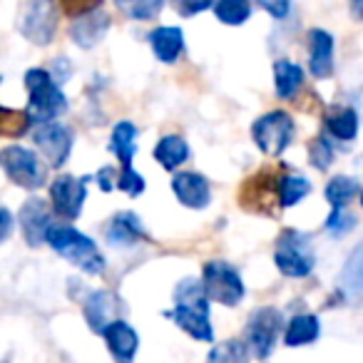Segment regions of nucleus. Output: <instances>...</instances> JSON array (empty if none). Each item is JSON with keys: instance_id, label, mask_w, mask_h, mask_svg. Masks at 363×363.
Listing matches in <instances>:
<instances>
[{"instance_id": "39448f33", "label": "nucleus", "mask_w": 363, "mask_h": 363, "mask_svg": "<svg viewBox=\"0 0 363 363\" xmlns=\"http://www.w3.org/2000/svg\"><path fill=\"white\" fill-rule=\"evenodd\" d=\"M57 28V8L50 0H28L18 16V30L35 45H50Z\"/></svg>"}, {"instance_id": "5701e85b", "label": "nucleus", "mask_w": 363, "mask_h": 363, "mask_svg": "<svg viewBox=\"0 0 363 363\" xmlns=\"http://www.w3.org/2000/svg\"><path fill=\"white\" fill-rule=\"evenodd\" d=\"M318 318L311 313H301V316H294L289 321L286 328V346H308L318 338Z\"/></svg>"}, {"instance_id": "a878e982", "label": "nucleus", "mask_w": 363, "mask_h": 363, "mask_svg": "<svg viewBox=\"0 0 363 363\" xmlns=\"http://www.w3.org/2000/svg\"><path fill=\"white\" fill-rule=\"evenodd\" d=\"M135 137H137V127L132 122H120L112 132V142H110V150L120 157L122 167H132V157L137 152L135 145Z\"/></svg>"}, {"instance_id": "cd10ccee", "label": "nucleus", "mask_w": 363, "mask_h": 363, "mask_svg": "<svg viewBox=\"0 0 363 363\" xmlns=\"http://www.w3.org/2000/svg\"><path fill=\"white\" fill-rule=\"evenodd\" d=\"M115 6L132 21H152L160 16L164 0H115Z\"/></svg>"}, {"instance_id": "9b49d317", "label": "nucleus", "mask_w": 363, "mask_h": 363, "mask_svg": "<svg viewBox=\"0 0 363 363\" xmlns=\"http://www.w3.org/2000/svg\"><path fill=\"white\" fill-rule=\"evenodd\" d=\"M87 179H75V177H57L50 187V197H52V207L60 217L65 219H77L82 212V204L87 197Z\"/></svg>"}, {"instance_id": "7ed1b4c3", "label": "nucleus", "mask_w": 363, "mask_h": 363, "mask_svg": "<svg viewBox=\"0 0 363 363\" xmlns=\"http://www.w3.org/2000/svg\"><path fill=\"white\" fill-rule=\"evenodd\" d=\"M48 244L60 254L62 259H67L70 264L80 267L87 274H102L105 272V257L100 254V249L95 247L90 237L80 234L72 227H50L48 232Z\"/></svg>"}, {"instance_id": "aec40b11", "label": "nucleus", "mask_w": 363, "mask_h": 363, "mask_svg": "<svg viewBox=\"0 0 363 363\" xmlns=\"http://www.w3.org/2000/svg\"><path fill=\"white\" fill-rule=\"evenodd\" d=\"M150 45L162 62H174L184 48V33L179 28H157L150 35Z\"/></svg>"}, {"instance_id": "4468645a", "label": "nucleus", "mask_w": 363, "mask_h": 363, "mask_svg": "<svg viewBox=\"0 0 363 363\" xmlns=\"http://www.w3.org/2000/svg\"><path fill=\"white\" fill-rule=\"evenodd\" d=\"M21 227L23 237L30 247H40L48 242V232H50V209L43 199L30 197L21 209Z\"/></svg>"}, {"instance_id": "393cba45", "label": "nucleus", "mask_w": 363, "mask_h": 363, "mask_svg": "<svg viewBox=\"0 0 363 363\" xmlns=\"http://www.w3.org/2000/svg\"><path fill=\"white\" fill-rule=\"evenodd\" d=\"M326 127L336 140L351 142L358 132V115L351 107H333L326 115Z\"/></svg>"}, {"instance_id": "4c0bfd02", "label": "nucleus", "mask_w": 363, "mask_h": 363, "mask_svg": "<svg viewBox=\"0 0 363 363\" xmlns=\"http://www.w3.org/2000/svg\"><path fill=\"white\" fill-rule=\"evenodd\" d=\"M257 3L272 18H286V13H289V0H257Z\"/></svg>"}, {"instance_id": "f8f14e48", "label": "nucleus", "mask_w": 363, "mask_h": 363, "mask_svg": "<svg viewBox=\"0 0 363 363\" xmlns=\"http://www.w3.org/2000/svg\"><path fill=\"white\" fill-rule=\"evenodd\" d=\"M82 311L95 333H102L110 323L120 321L122 301L112 291H92L82 303Z\"/></svg>"}, {"instance_id": "2f4dec72", "label": "nucleus", "mask_w": 363, "mask_h": 363, "mask_svg": "<svg viewBox=\"0 0 363 363\" xmlns=\"http://www.w3.org/2000/svg\"><path fill=\"white\" fill-rule=\"evenodd\" d=\"M308 192H311V184H308L306 177H294V174L281 177V207H294Z\"/></svg>"}, {"instance_id": "dca6fc26", "label": "nucleus", "mask_w": 363, "mask_h": 363, "mask_svg": "<svg viewBox=\"0 0 363 363\" xmlns=\"http://www.w3.org/2000/svg\"><path fill=\"white\" fill-rule=\"evenodd\" d=\"M102 338H105L107 348H110L115 363H132L135 361L137 346H140V338H137L135 328L127 321H115L102 331Z\"/></svg>"}, {"instance_id": "6ab92c4d", "label": "nucleus", "mask_w": 363, "mask_h": 363, "mask_svg": "<svg viewBox=\"0 0 363 363\" xmlns=\"http://www.w3.org/2000/svg\"><path fill=\"white\" fill-rule=\"evenodd\" d=\"M107 242L112 247H132L140 239H145V229H142V222L137 214L132 212H122L107 224Z\"/></svg>"}, {"instance_id": "c756f323", "label": "nucleus", "mask_w": 363, "mask_h": 363, "mask_svg": "<svg viewBox=\"0 0 363 363\" xmlns=\"http://www.w3.org/2000/svg\"><path fill=\"white\" fill-rule=\"evenodd\" d=\"M358 194V182L351 177H333L326 187V199L331 207H346L353 197Z\"/></svg>"}, {"instance_id": "a19ab883", "label": "nucleus", "mask_w": 363, "mask_h": 363, "mask_svg": "<svg viewBox=\"0 0 363 363\" xmlns=\"http://www.w3.org/2000/svg\"><path fill=\"white\" fill-rule=\"evenodd\" d=\"M361 207H363V192H361Z\"/></svg>"}, {"instance_id": "f3484780", "label": "nucleus", "mask_w": 363, "mask_h": 363, "mask_svg": "<svg viewBox=\"0 0 363 363\" xmlns=\"http://www.w3.org/2000/svg\"><path fill=\"white\" fill-rule=\"evenodd\" d=\"M308 70L316 80H326L333 72V38L326 30L308 33Z\"/></svg>"}, {"instance_id": "ea45409f", "label": "nucleus", "mask_w": 363, "mask_h": 363, "mask_svg": "<svg viewBox=\"0 0 363 363\" xmlns=\"http://www.w3.org/2000/svg\"><path fill=\"white\" fill-rule=\"evenodd\" d=\"M351 13L363 21V0H351Z\"/></svg>"}, {"instance_id": "4be33fe9", "label": "nucleus", "mask_w": 363, "mask_h": 363, "mask_svg": "<svg viewBox=\"0 0 363 363\" xmlns=\"http://www.w3.org/2000/svg\"><path fill=\"white\" fill-rule=\"evenodd\" d=\"M187 157H189L187 142L182 140V137H177V135L162 137V140L157 142V147H155V160L169 172L177 169V167L187 160Z\"/></svg>"}, {"instance_id": "e433bc0d", "label": "nucleus", "mask_w": 363, "mask_h": 363, "mask_svg": "<svg viewBox=\"0 0 363 363\" xmlns=\"http://www.w3.org/2000/svg\"><path fill=\"white\" fill-rule=\"evenodd\" d=\"M212 6H217V0H174L177 13L184 18H192V16H197V13H204Z\"/></svg>"}, {"instance_id": "a211bd4d", "label": "nucleus", "mask_w": 363, "mask_h": 363, "mask_svg": "<svg viewBox=\"0 0 363 363\" xmlns=\"http://www.w3.org/2000/svg\"><path fill=\"white\" fill-rule=\"evenodd\" d=\"M107 28H110V18L102 11H92L87 16H80L70 28V38L75 40V45L80 48H92L105 38Z\"/></svg>"}, {"instance_id": "20e7f679", "label": "nucleus", "mask_w": 363, "mask_h": 363, "mask_svg": "<svg viewBox=\"0 0 363 363\" xmlns=\"http://www.w3.org/2000/svg\"><path fill=\"white\" fill-rule=\"evenodd\" d=\"M279 272L286 277H308L313 269V249L306 234L296 229H286L277 242V254H274Z\"/></svg>"}, {"instance_id": "b1692460", "label": "nucleus", "mask_w": 363, "mask_h": 363, "mask_svg": "<svg viewBox=\"0 0 363 363\" xmlns=\"http://www.w3.org/2000/svg\"><path fill=\"white\" fill-rule=\"evenodd\" d=\"M274 82H277V95L289 100V97H294V92L301 87L303 70L296 62L279 60V62H274Z\"/></svg>"}, {"instance_id": "c85d7f7f", "label": "nucleus", "mask_w": 363, "mask_h": 363, "mask_svg": "<svg viewBox=\"0 0 363 363\" xmlns=\"http://www.w3.org/2000/svg\"><path fill=\"white\" fill-rule=\"evenodd\" d=\"M207 363H249V346L242 341H224L209 351Z\"/></svg>"}, {"instance_id": "412c9836", "label": "nucleus", "mask_w": 363, "mask_h": 363, "mask_svg": "<svg viewBox=\"0 0 363 363\" xmlns=\"http://www.w3.org/2000/svg\"><path fill=\"white\" fill-rule=\"evenodd\" d=\"M341 289L351 298L363 301V242L351 252L348 262L341 269Z\"/></svg>"}, {"instance_id": "2eb2a0df", "label": "nucleus", "mask_w": 363, "mask_h": 363, "mask_svg": "<svg viewBox=\"0 0 363 363\" xmlns=\"http://www.w3.org/2000/svg\"><path fill=\"white\" fill-rule=\"evenodd\" d=\"M172 192L177 194L184 207L189 209H204L212 199V189H209V182L202 174H194V172H182L172 179Z\"/></svg>"}, {"instance_id": "6e6552de", "label": "nucleus", "mask_w": 363, "mask_h": 363, "mask_svg": "<svg viewBox=\"0 0 363 363\" xmlns=\"http://www.w3.org/2000/svg\"><path fill=\"white\" fill-rule=\"evenodd\" d=\"M252 135L257 147L269 157H279L284 150L289 147L294 137V122L286 112L277 110V112H269V115L259 117L252 127Z\"/></svg>"}, {"instance_id": "58836bf2", "label": "nucleus", "mask_w": 363, "mask_h": 363, "mask_svg": "<svg viewBox=\"0 0 363 363\" xmlns=\"http://www.w3.org/2000/svg\"><path fill=\"white\" fill-rule=\"evenodd\" d=\"M0 224H3V234H0V239L6 242V239L11 237V227H13V219H11V212H8V209L0 212Z\"/></svg>"}, {"instance_id": "c9c22d12", "label": "nucleus", "mask_w": 363, "mask_h": 363, "mask_svg": "<svg viewBox=\"0 0 363 363\" xmlns=\"http://www.w3.org/2000/svg\"><path fill=\"white\" fill-rule=\"evenodd\" d=\"M100 3L102 0H60V8L67 13V16L80 18V16H87V13L97 11Z\"/></svg>"}, {"instance_id": "f704fd0d", "label": "nucleus", "mask_w": 363, "mask_h": 363, "mask_svg": "<svg viewBox=\"0 0 363 363\" xmlns=\"http://www.w3.org/2000/svg\"><path fill=\"white\" fill-rule=\"evenodd\" d=\"M308 157H311V164L316 167V169H328L333 162V150L331 145H328L323 137H316V140L311 142V147H308Z\"/></svg>"}, {"instance_id": "1a4fd4ad", "label": "nucleus", "mask_w": 363, "mask_h": 363, "mask_svg": "<svg viewBox=\"0 0 363 363\" xmlns=\"http://www.w3.org/2000/svg\"><path fill=\"white\" fill-rule=\"evenodd\" d=\"M281 331V313L272 306H264L252 313L247 323V346L257 358H269L277 346Z\"/></svg>"}, {"instance_id": "0eeeda50", "label": "nucleus", "mask_w": 363, "mask_h": 363, "mask_svg": "<svg viewBox=\"0 0 363 363\" xmlns=\"http://www.w3.org/2000/svg\"><path fill=\"white\" fill-rule=\"evenodd\" d=\"M202 286L209 301H219L224 306H237L244 296V281L239 272L227 262H209L204 267Z\"/></svg>"}, {"instance_id": "f03ea898", "label": "nucleus", "mask_w": 363, "mask_h": 363, "mask_svg": "<svg viewBox=\"0 0 363 363\" xmlns=\"http://www.w3.org/2000/svg\"><path fill=\"white\" fill-rule=\"evenodd\" d=\"M26 87H28V115H30L33 125H48L55 117H60L67 110V97L62 95L60 85L55 77H50L48 70H28L26 72Z\"/></svg>"}, {"instance_id": "473e14b6", "label": "nucleus", "mask_w": 363, "mask_h": 363, "mask_svg": "<svg viewBox=\"0 0 363 363\" xmlns=\"http://www.w3.org/2000/svg\"><path fill=\"white\" fill-rule=\"evenodd\" d=\"M117 189H122L125 194H130V197H140L142 192H145V179H142V174H137L132 167H122V172L117 174Z\"/></svg>"}, {"instance_id": "72a5a7b5", "label": "nucleus", "mask_w": 363, "mask_h": 363, "mask_svg": "<svg viewBox=\"0 0 363 363\" xmlns=\"http://www.w3.org/2000/svg\"><path fill=\"white\" fill-rule=\"evenodd\" d=\"M353 227H356V219L343 212V207H333V212L328 214V219H326V232L331 234V237H343V234H348Z\"/></svg>"}, {"instance_id": "ddd939ff", "label": "nucleus", "mask_w": 363, "mask_h": 363, "mask_svg": "<svg viewBox=\"0 0 363 363\" xmlns=\"http://www.w3.org/2000/svg\"><path fill=\"white\" fill-rule=\"evenodd\" d=\"M242 199L247 209L252 207V202H257L252 212L269 214L274 204H281V177H269V174L252 177L247 182V187H244Z\"/></svg>"}, {"instance_id": "bb28decb", "label": "nucleus", "mask_w": 363, "mask_h": 363, "mask_svg": "<svg viewBox=\"0 0 363 363\" xmlns=\"http://www.w3.org/2000/svg\"><path fill=\"white\" fill-rule=\"evenodd\" d=\"M214 13L224 26H242L252 16V3L249 0H217Z\"/></svg>"}, {"instance_id": "7c9ffc66", "label": "nucleus", "mask_w": 363, "mask_h": 363, "mask_svg": "<svg viewBox=\"0 0 363 363\" xmlns=\"http://www.w3.org/2000/svg\"><path fill=\"white\" fill-rule=\"evenodd\" d=\"M33 120L28 112L11 110V107H3L0 110V135L3 137H23L30 130Z\"/></svg>"}, {"instance_id": "f257e3e1", "label": "nucleus", "mask_w": 363, "mask_h": 363, "mask_svg": "<svg viewBox=\"0 0 363 363\" xmlns=\"http://www.w3.org/2000/svg\"><path fill=\"white\" fill-rule=\"evenodd\" d=\"M174 323L197 341H214L212 326H209V296L204 286L194 279L179 281L174 291V308L169 311Z\"/></svg>"}, {"instance_id": "9d476101", "label": "nucleus", "mask_w": 363, "mask_h": 363, "mask_svg": "<svg viewBox=\"0 0 363 363\" xmlns=\"http://www.w3.org/2000/svg\"><path fill=\"white\" fill-rule=\"evenodd\" d=\"M38 150L43 152V157L48 160L50 167H60L67 162L72 150V132L67 130L60 122H48V125H40L33 135Z\"/></svg>"}, {"instance_id": "423d86ee", "label": "nucleus", "mask_w": 363, "mask_h": 363, "mask_svg": "<svg viewBox=\"0 0 363 363\" xmlns=\"http://www.w3.org/2000/svg\"><path fill=\"white\" fill-rule=\"evenodd\" d=\"M0 164H3V172L18 187L40 189L45 184V167L40 164L35 152L26 150V147H6L3 155H0Z\"/></svg>"}]
</instances>
